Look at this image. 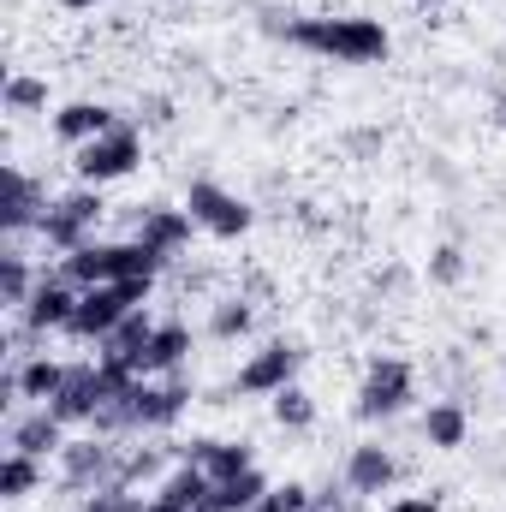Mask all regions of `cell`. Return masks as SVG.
Here are the masks:
<instances>
[{"label":"cell","instance_id":"6da1fadb","mask_svg":"<svg viewBox=\"0 0 506 512\" xmlns=\"http://www.w3.org/2000/svg\"><path fill=\"white\" fill-rule=\"evenodd\" d=\"M286 42H298L310 54H328L340 66H376L393 48V36L376 18H298V24H286Z\"/></svg>","mask_w":506,"mask_h":512},{"label":"cell","instance_id":"7a4b0ae2","mask_svg":"<svg viewBox=\"0 0 506 512\" xmlns=\"http://www.w3.org/2000/svg\"><path fill=\"white\" fill-rule=\"evenodd\" d=\"M167 262L149 251V245H137V239H126V245H84V251L60 256V274L72 280V286H102V280H155Z\"/></svg>","mask_w":506,"mask_h":512},{"label":"cell","instance_id":"3957f363","mask_svg":"<svg viewBox=\"0 0 506 512\" xmlns=\"http://www.w3.org/2000/svg\"><path fill=\"white\" fill-rule=\"evenodd\" d=\"M108 215V203H102V185H78V191H66V197H54L48 203V215H42V227H36V239L48 245V251L72 256L90 245V233H96V221Z\"/></svg>","mask_w":506,"mask_h":512},{"label":"cell","instance_id":"277c9868","mask_svg":"<svg viewBox=\"0 0 506 512\" xmlns=\"http://www.w3.org/2000/svg\"><path fill=\"white\" fill-rule=\"evenodd\" d=\"M149 286H155V280H102V286H84L78 316H72L66 334H78V340H102V334H114L131 310H143Z\"/></svg>","mask_w":506,"mask_h":512},{"label":"cell","instance_id":"5b68a950","mask_svg":"<svg viewBox=\"0 0 506 512\" xmlns=\"http://www.w3.org/2000/svg\"><path fill=\"white\" fill-rule=\"evenodd\" d=\"M137 161H143V137H137L131 126L102 131V137L78 143V155H72V167H78L84 185H114V179H126Z\"/></svg>","mask_w":506,"mask_h":512},{"label":"cell","instance_id":"8992f818","mask_svg":"<svg viewBox=\"0 0 506 512\" xmlns=\"http://www.w3.org/2000/svg\"><path fill=\"white\" fill-rule=\"evenodd\" d=\"M60 471H66V489H84V495H102V489H120V447L90 435V441H66L60 447Z\"/></svg>","mask_w":506,"mask_h":512},{"label":"cell","instance_id":"52a82bcc","mask_svg":"<svg viewBox=\"0 0 506 512\" xmlns=\"http://www.w3.org/2000/svg\"><path fill=\"white\" fill-rule=\"evenodd\" d=\"M185 209H191V221H197L203 233H215V239H239V233H251V221H256L251 203L233 197V191H221L215 179H191Z\"/></svg>","mask_w":506,"mask_h":512},{"label":"cell","instance_id":"ba28073f","mask_svg":"<svg viewBox=\"0 0 506 512\" xmlns=\"http://www.w3.org/2000/svg\"><path fill=\"white\" fill-rule=\"evenodd\" d=\"M78 298H84V286H72L60 268H42L36 292H30V304H24L18 316H24V328H30V334H48V328H72V316H78Z\"/></svg>","mask_w":506,"mask_h":512},{"label":"cell","instance_id":"9c48e42d","mask_svg":"<svg viewBox=\"0 0 506 512\" xmlns=\"http://www.w3.org/2000/svg\"><path fill=\"white\" fill-rule=\"evenodd\" d=\"M405 405H411V364L376 358L370 376H364V387H358V417L376 423V417H393V411H405Z\"/></svg>","mask_w":506,"mask_h":512},{"label":"cell","instance_id":"30bf717a","mask_svg":"<svg viewBox=\"0 0 506 512\" xmlns=\"http://www.w3.org/2000/svg\"><path fill=\"white\" fill-rule=\"evenodd\" d=\"M191 405V382L173 370V376H143L137 393H131V417H137V429H167L179 411Z\"/></svg>","mask_w":506,"mask_h":512},{"label":"cell","instance_id":"8fae6325","mask_svg":"<svg viewBox=\"0 0 506 512\" xmlns=\"http://www.w3.org/2000/svg\"><path fill=\"white\" fill-rule=\"evenodd\" d=\"M298 364H304V352L292 346V340H268L262 352H256L251 364L239 370V382H233V393H280V387H292V376H298Z\"/></svg>","mask_w":506,"mask_h":512},{"label":"cell","instance_id":"7c38bea8","mask_svg":"<svg viewBox=\"0 0 506 512\" xmlns=\"http://www.w3.org/2000/svg\"><path fill=\"white\" fill-rule=\"evenodd\" d=\"M203 507H209V471L191 465V459H179L155 483V495H143V512H203Z\"/></svg>","mask_w":506,"mask_h":512},{"label":"cell","instance_id":"4fadbf2b","mask_svg":"<svg viewBox=\"0 0 506 512\" xmlns=\"http://www.w3.org/2000/svg\"><path fill=\"white\" fill-rule=\"evenodd\" d=\"M102 393H108V387H102V364H96V358H90V364H66V387L48 399V411H54L66 429H72V423H90L96 405H102Z\"/></svg>","mask_w":506,"mask_h":512},{"label":"cell","instance_id":"5bb4252c","mask_svg":"<svg viewBox=\"0 0 506 512\" xmlns=\"http://www.w3.org/2000/svg\"><path fill=\"white\" fill-rule=\"evenodd\" d=\"M48 215V191L24 173V167H6V203H0V227L18 239V233H36Z\"/></svg>","mask_w":506,"mask_h":512},{"label":"cell","instance_id":"9a60e30c","mask_svg":"<svg viewBox=\"0 0 506 512\" xmlns=\"http://www.w3.org/2000/svg\"><path fill=\"white\" fill-rule=\"evenodd\" d=\"M191 209H143V221H137V245H149V251L161 256V262H173V256L191 245Z\"/></svg>","mask_w":506,"mask_h":512},{"label":"cell","instance_id":"2e32d148","mask_svg":"<svg viewBox=\"0 0 506 512\" xmlns=\"http://www.w3.org/2000/svg\"><path fill=\"white\" fill-rule=\"evenodd\" d=\"M185 352H191V328H185V322H161V328L149 334V346L131 358V370H137V376H173V370L185 364Z\"/></svg>","mask_w":506,"mask_h":512},{"label":"cell","instance_id":"e0dca14e","mask_svg":"<svg viewBox=\"0 0 506 512\" xmlns=\"http://www.w3.org/2000/svg\"><path fill=\"white\" fill-rule=\"evenodd\" d=\"M6 447H12V453H30V459H48V453L66 447V423H60L48 405H36L30 417H18V423L6 429Z\"/></svg>","mask_w":506,"mask_h":512},{"label":"cell","instance_id":"ac0fdd59","mask_svg":"<svg viewBox=\"0 0 506 512\" xmlns=\"http://www.w3.org/2000/svg\"><path fill=\"white\" fill-rule=\"evenodd\" d=\"M60 387H66V364H54V358H24V364L6 376V393H18V399H30V405H48Z\"/></svg>","mask_w":506,"mask_h":512},{"label":"cell","instance_id":"d6986e66","mask_svg":"<svg viewBox=\"0 0 506 512\" xmlns=\"http://www.w3.org/2000/svg\"><path fill=\"white\" fill-rule=\"evenodd\" d=\"M155 328H161V322H155L149 310H131L114 334H102V340H96V358H102V364H131V358L149 346V334H155Z\"/></svg>","mask_w":506,"mask_h":512},{"label":"cell","instance_id":"ffe728a7","mask_svg":"<svg viewBox=\"0 0 506 512\" xmlns=\"http://www.w3.org/2000/svg\"><path fill=\"white\" fill-rule=\"evenodd\" d=\"M387 483H393V453L376 447V441L352 447V459H346V489H352V495H381Z\"/></svg>","mask_w":506,"mask_h":512},{"label":"cell","instance_id":"44dd1931","mask_svg":"<svg viewBox=\"0 0 506 512\" xmlns=\"http://www.w3.org/2000/svg\"><path fill=\"white\" fill-rule=\"evenodd\" d=\"M185 459L191 465H203L209 471V483H227V477H239V471H251V447H239V441H191L185 447Z\"/></svg>","mask_w":506,"mask_h":512},{"label":"cell","instance_id":"7402d4cb","mask_svg":"<svg viewBox=\"0 0 506 512\" xmlns=\"http://www.w3.org/2000/svg\"><path fill=\"white\" fill-rule=\"evenodd\" d=\"M120 126V114L114 108H102V102H66L60 114H54V131L66 137V143H90V137H102V131Z\"/></svg>","mask_w":506,"mask_h":512},{"label":"cell","instance_id":"603a6c76","mask_svg":"<svg viewBox=\"0 0 506 512\" xmlns=\"http://www.w3.org/2000/svg\"><path fill=\"white\" fill-rule=\"evenodd\" d=\"M268 489H274V483L251 465V471H239V477H227V483H209V507L215 512H256Z\"/></svg>","mask_w":506,"mask_h":512},{"label":"cell","instance_id":"cb8c5ba5","mask_svg":"<svg viewBox=\"0 0 506 512\" xmlns=\"http://www.w3.org/2000/svg\"><path fill=\"white\" fill-rule=\"evenodd\" d=\"M465 435H471V417H465L459 399H441V405L423 411V441H429V447L453 453V447H465Z\"/></svg>","mask_w":506,"mask_h":512},{"label":"cell","instance_id":"d4e9b609","mask_svg":"<svg viewBox=\"0 0 506 512\" xmlns=\"http://www.w3.org/2000/svg\"><path fill=\"white\" fill-rule=\"evenodd\" d=\"M36 280H42V274H30V262H24L18 251H6V256H0V304H6L12 316H18V310L30 304Z\"/></svg>","mask_w":506,"mask_h":512},{"label":"cell","instance_id":"484cf974","mask_svg":"<svg viewBox=\"0 0 506 512\" xmlns=\"http://www.w3.org/2000/svg\"><path fill=\"white\" fill-rule=\"evenodd\" d=\"M36 483H42V459H30V453H6L0 459V501H24Z\"/></svg>","mask_w":506,"mask_h":512},{"label":"cell","instance_id":"4316f807","mask_svg":"<svg viewBox=\"0 0 506 512\" xmlns=\"http://www.w3.org/2000/svg\"><path fill=\"white\" fill-rule=\"evenodd\" d=\"M0 96H6V108H12V114H42V108H48V78H30V72H12Z\"/></svg>","mask_w":506,"mask_h":512},{"label":"cell","instance_id":"83f0119b","mask_svg":"<svg viewBox=\"0 0 506 512\" xmlns=\"http://www.w3.org/2000/svg\"><path fill=\"white\" fill-rule=\"evenodd\" d=\"M274 423H280V429H310V423H316V399L298 382L280 387V393H274Z\"/></svg>","mask_w":506,"mask_h":512},{"label":"cell","instance_id":"f1b7e54d","mask_svg":"<svg viewBox=\"0 0 506 512\" xmlns=\"http://www.w3.org/2000/svg\"><path fill=\"white\" fill-rule=\"evenodd\" d=\"M209 334H215V340H239V334H251V304H245V298H227V304H215V322H209Z\"/></svg>","mask_w":506,"mask_h":512},{"label":"cell","instance_id":"f546056e","mask_svg":"<svg viewBox=\"0 0 506 512\" xmlns=\"http://www.w3.org/2000/svg\"><path fill=\"white\" fill-rule=\"evenodd\" d=\"M310 507H316V495H310L304 483H280V489L262 495V507L256 512H310Z\"/></svg>","mask_w":506,"mask_h":512},{"label":"cell","instance_id":"4dcf8cb0","mask_svg":"<svg viewBox=\"0 0 506 512\" xmlns=\"http://www.w3.org/2000/svg\"><path fill=\"white\" fill-rule=\"evenodd\" d=\"M78 512H143V501L131 489H102V495H90Z\"/></svg>","mask_w":506,"mask_h":512},{"label":"cell","instance_id":"1f68e13d","mask_svg":"<svg viewBox=\"0 0 506 512\" xmlns=\"http://www.w3.org/2000/svg\"><path fill=\"white\" fill-rule=\"evenodd\" d=\"M429 274H435L441 286H453V280H465V256L453 251V245H441V251L429 256Z\"/></svg>","mask_w":506,"mask_h":512},{"label":"cell","instance_id":"d6a6232c","mask_svg":"<svg viewBox=\"0 0 506 512\" xmlns=\"http://www.w3.org/2000/svg\"><path fill=\"white\" fill-rule=\"evenodd\" d=\"M387 512H441V501L435 495H411V501H393Z\"/></svg>","mask_w":506,"mask_h":512},{"label":"cell","instance_id":"836d02e7","mask_svg":"<svg viewBox=\"0 0 506 512\" xmlns=\"http://www.w3.org/2000/svg\"><path fill=\"white\" fill-rule=\"evenodd\" d=\"M66 12H90V6H102V0H60Z\"/></svg>","mask_w":506,"mask_h":512},{"label":"cell","instance_id":"e575fe53","mask_svg":"<svg viewBox=\"0 0 506 512\" xmlns=\"http://www.w3.org/2000/svg\"><path fill=\"white\" fill-rule=\"evenodd\" d=\"M495 120H501V126H506V90H501V96H495Z\"/></svg>","mask_w":506,"mask_h":512},{"label":"cell","instance_id":"d590c367","mask_svg":"<svg viewBox=\"0 0 506 512\" xmlns=\"http://www.w3.org/2000/svg\"><path fill=\"white\" fill-rule=\"evenodd\" d=\"M423 6H447V0H423Z\"/></svg>","mask_w":506,"mask_h":512}]
</instances>
